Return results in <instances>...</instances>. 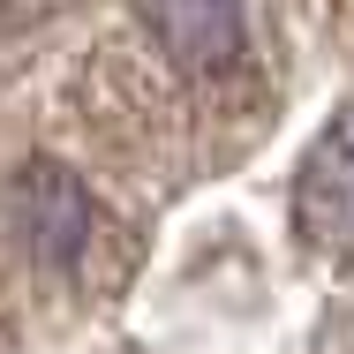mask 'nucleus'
Wrapping results in <instances>:
<instances>
[{"instance_id":"f257e3e1","label":"nucleus","mask_w":354,"mask_h":354,"mask_svg":"<svg viewBox=\"0 0 354 354\" xmlns=\"http://www.w3.org/2000/svg\"><path fill=\"white\" fill-rule=\"evenodd\" d=\"M294 234L309 249H354V106L309 143L294 174Z\"/></svg>"},{"instance_id":"7ed1b4c3","label":"nucleus","mask_w":354,"mask_h":354,"mask_svg":"<svg viewBox=\"0 0 354 354\" xmlns=\"http://www.w3.org/2000/svg\"><path fill=\"white\" fill-rule=\"evenodd\" d=\"M15 218H23V241H30L38 264H68L91 234V204L61 166H30L15 181Z\"/></svg>"},{"instance_id":"f03ea898","label":"nucleus","mask_w":354,"mask_h":354,"mask_svg":"<svg viewBox=\"0 0 354 354\" xmlns=\"http://www.w3.org/2000/svg\"><path fill=\"white\" fill-rule=\"evenodd\" d=\"M143 30L181 61L189 75H218L241 61V0H136Z\"/></svg>"}]
</instances>
